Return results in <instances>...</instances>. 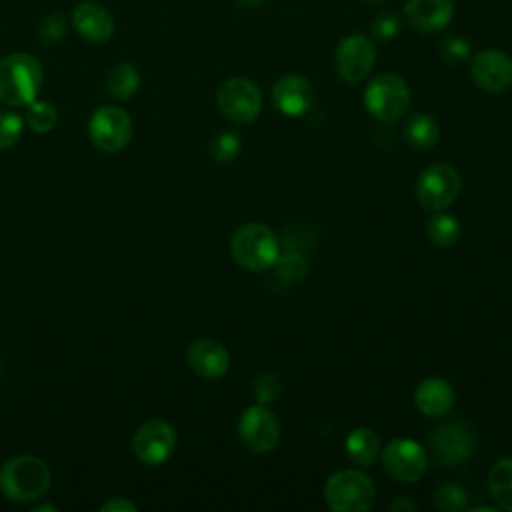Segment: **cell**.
Here are the masks:
<instances>
[{
	"instance_id": "obj_24",
	"label": "cell",
	"mask_w": 512,
	"mask_h": 512,
	"mask_svg": "<svg viewBox=\"0 0 512 512\" xmlns=\"http://www.w3.org/2000/svg\"><path fill=\"white\" fill-rule=\"evenodd\" d=\"M140 86V74L132 64H118L108 72L106 78V88L108 92L118 98V100H126L130 98Z\"/></svg>"
},
{
	"instance_id": "obj_5",
	"label": "cell",
	"mask_w": 512,
	"mask_h": 512,
	"mask_svg": "<svg viewBox=\"0 0 512 512\" xmlns=\"http://www.w3.org/2000/svg\"><path fill=\"white\" fill-rule=\"evenodd\" d=\"M364 104L382 122L398 120L410 106V88L398 74H378L364 90Z\"/></svg>"
},
{
	"instance_id": "obj_10",
	"label": "cell",
	"mask_w": 512,
	"mask_h": 512,
	"mask_svg": "<svg viewBox=\"0 0 512 512\" xmlns=\"http://www.w3.org/2000/svg\"><path fill=\"white\" fill-rule=\"evenodd\" d=\"M238 436L248 450L270 452L280 440V422L264 404H256L240 414Z\"/></svg>"
},
{
	"instance_id": "obj_8",
	"label": "cell",
	"mask_w": 512,
	"mask_h": 512,
	"mask_svg": "<svg viewBox=\"0 0 512 512\" xmlns=\"http://www.w3.org/2000/svg\"><path fill=\"white\" fill-rule=\"evenodd\" d=\"M176 430L162 418H152L138 426L132 438V450L142 464L158 466L166 462L176 448Z\"/></svg>"
},
{
	"instance_id": "obj_7",
	"label": "cell",
	"mask_w": 512,
	"mask_h": 512,
	"mask_svg": "<svg viewBox=\"0 0 512 512\" xmlns=\"http://www.w3.org/2000/svg\"><path fill=\"white\" fill-rule=\"evenodd\" d=\"M460 192V176L450 164L428 166L416 182V198L426 210H442L450 206Z\"/></svg>"
},
{
	"instance_id": "obj_31",
	"label": "cell",
	"mask_w": 512,
	"mask_h": 512,
	"mask_svg": "<svg viewBox=\"0 0 512 512\" xmlns=\"http://www.w3.org/2000/svg\"><path fill=\"white\" fill-rule=\"evenodd\" d=\"M440 56L448 64H462L470 58V44L462 36H448L440 42Z\"/></svg>"
},
{
	"instance_id": "obj_6",
	"label": "cell",
	"mask_w": 512,
	"mask_h": 512,
	"mask_svg": "<svg viewBox=\"0 0 512 512\" xmlns=\"http://www.w3.org/2000/svg\"><path fill=\"white\" fill-rule=\"evenodd\" d=\"M216 102L228 120L236 124H248L260 114L262 94L258 86L248 78H228L218 88Z\"/></svg>"
},
{
	"instance_id": "obj_20",
	"label": "cell",
	"mask_w": 512,
	"mask_h": 512,
	"mask_svg": "<svg viewBox=\"0 0 512 512\" xmlns=\"http://www.w3.org/2000/svg\"><path fill=\"white\" fill-rule=\"evenodd\" d=\"M344 448L352 462L360 466H372L380 452V440L372 428L360 426L350 430V434L346 436Z\"/></svg>"
},
{
	"instance_id": "obj_17",
	"label": "cell",
	"mask_w": 512,
	"mask_h": 512,
	"mask_svg": "<svg viewBox=\"0 0 512 512\" xmlns=\"http://www.w3.org/2000/svg\"><path fill=\"white\" fill-rule=\"evenodd\" d=\"M408 24L418 32H438L454 16L452 0H408L404 6Z\"/></svg>"
},
{
	"instance_id": "obj_15",
	"label": "cell",
	"mask_w": 512,
	"mask_h": 512,
	"mask_svg": "<svg viewBox=\"0 0 512 512\" xmlns=\"http://www.w3.org/2000/svg\"><path fill=\"white\" fill-rule=\"evenodd\" d=\"M272 102L284 116H302L314 104V88L304 76L286 74L274 82Z\"/></svg>"
},
{
	"instance_id": "obj_13",
	"label": "cell",
	"mask_w": 512,
	"mask_h": 512,
	"mask_svg": "<svg viewBox=\"0 0 512 512\" xmlns=\"http://www.w3.org/2000/svg\"><path fill=\"white\" fill-rule=\"evenodd\" d=\"M376 60V48L368 36L350 34L336 48V72L342 80L354 84L364 80Z\"/></svg>"
},
{
	"instance_id": "obj_21",
	"label": "cell",
	"mask_w": 512,
	"mask_h": 512,
	"mask_svg": "<svg viewBox=\"0 0 512 512\" xmlns=\"http://www.w3.org/2000/svg\"><path fill=\"white\" fill-rule=\"evenodd\" d=\"M488 488L494 502L502 510L512 512V458H502L490 468Z\"/></svg>"
},
{
	"instance_id": "obj_25",
	"label": "cell",
	"mask_w": 512,
	"mask_h": 512,
	"mask_svg": "<svg viewBox=\"0 0 512 512\" xmlns=\"http://www.w3.org/2000/svg\"><path fill=\"white\" fill-rule=\"evenodd\" d=\"M58 122V112L56 108L50 104V102H30L28 104V112H26V124L38 132V134H44V132H50Z\"/></svg>"
},
{
	"instance_id": "obj_28",
	"label": "cell",
	"mask_w": 512,
	"mask_h": 512,
	"mask_svg": "<svg viewBox=\"0 0 512 512\" xmlns=\"http://www.w3.org/2000/svg\"><path fill=\"white\" fill-rule=\"evenodd\" d=\"M240 148H242V140H240L238 134L220 132L218 136H214V140L210 144V154L216 162L228 164L240 154Z\"/></svg>"
},
{
	"instance_id": "obj_26",
	"label": "cell",
	"mask_w": 512,
	"mask_h": 512,
	"mask_svg": "<svg viewBox=\"0 0 512 512\" xmlns=\"http://www.w3.org/2000/svg\"><path fill=\"white\" fill-rule=\"evenodd\" d=\"M434 506L444 512H462L468 506V496L458 484H442L434 492Z\"/></svg>"
},
{
	"instance_id": "obj_22",
	"label": "cell",
	"mask_w": 512,
	"mask_h": 512,
	"mask_svg": "<svg viewBox=\"0 0 512 512\" xmlns=\"http://www.w3.org/2000/svg\"><path fill=\"white\" fill-rule=\"evenodd\" d=\"M404 136L412 148L428 150L438 142L440 128L432 116L416 114L408 120V124L404 128Z\"/></svg>"
},
{
	"instance_id": "obj_19",
	"label": "cell",
	"mask_w": 512,
	"mask_h": 512,
	"mask_svg": "<svg viewBox=\"0 0 512 512\" xmlns=\"http://www.w3.org/2000/svg\"><path fill=\"white\" fill-rule=\"evenodd\" d=\"M454 390L442 378H426L414 392L418 410L426 416H444L454 406Z\"/></svg>"
},
{
	"instance_id": "obj_1",
	"label": "cell",
	"mask_w": 512,
	"mask_h": 512,
	"mask_svg": "<svg viewBox=\"0 0 512 512\" xmlns=\"http://www.w3.org/2000/svg\"><path fill=\"white\" fill-rule=\"evenodd\" d=\"M50 480L48 464L30 454L14 456L0 468V490L8 500L16 502L40 498L50 488Z\"/></svg>"
},
{
	"instance_id": "obj_12",
	"label": "cell",
	"mask_w": 512,
	"mask_h": 512,
	"mask_svg": "<svg viewBox=\"0 0 512 512\" xmlns=\"http://www.w3.org/2000/svg\"><path fill=\"white\" fill-rule=\"evenodd\" d=\"M432 454L444 466H458L474 452L472 428L462 420H452L438 426L432 434Z\"/></svg>"
},
{
	"instance_id": "obj_11",
	"label": "cell",
	"mask_w": 512,
	"mask_h": 512,
	"mask_svg": "<svg viewBox=\"0 0 512 512\" xmlns=\"http://www.w3.org/2000/svg\"><path fill=\"white\" fill-rule=\"evenodd\" d=\"M426 452L410 438H394L382 450L384 470L400 482H416L426 472Z\"/></svg>"
},
{
	"instance_id": "obj_18",
	"label": "cell",
	"mask_w": 512,
	"mask_h": 512,
	"mask_svg": "<svg viewBox=\"0 0 512 512\" xmlns=\"http://www.w3.org/2000/svg\"><path fill=\"white\" fill-rule=\"evenodd\" d=\"M72 24L84 40L94 44H102L114 34L112 14L96 2L78 4L72 14Z\"/></svg>"
},
{
	"instance_id": "obj_33",
	"label": "cell",
	"mask_w": 512,
	"mask_h": 512,
	"mask_svg": "<svg viewBox=\"0 0 512 512\" xmlns=\"http://www.w3.org/2000/svg\"><path fill=\"white\" fill-rule=\"evenodd\" d=\"M100 510H102V512H136V504H132V502H130L128 498H124V496H116V498L104 502Z\"/></svg>"
},
{
	"instance_id": "obj_34",
	"label": "cell",
	"mask_w": 512,
	"mask_h": 512,
	"mask_svg": "<svg viewBox=\"0 0 512 512\" xmlns=\"http://www.w3.org/2000/svg\"><path fill=\"white\" fill-rule=\"evenodd\" d=\"M388 508H390V510H416V504H414L412 500L404 498V496H398L396 500H392V502L388 504Z\"/></svg>"
},
{
	"instance_id": "obj_32",
	"label": "cell",
	"mask_w": 512,
	"mask_h": 512,
	"mask_svg": "<svg viewBox=\"0 0 512 512\" xmlns=\"http://www.w3.org/2000/svg\"><path fill=\"white\" fill-rule=\"evenodd\" d=\"M400 34V18L394 12H380L372 22V36L378 40H392Z\"/></svg>"
},
{
	"instance_id": "obj_35",
	"label": "cell",
	"mask_w": 512,
	"mask_h": 512,
	"mask_svg": "<svg viewBox=\"0 0 512 512\" xmlns=\"http://www.w3.org/2000/svg\"><path fill=\"white\" fill-rule=\"evenodd\" d=\"M372 2H374V0H372Z\"/></svg>"
},
{
	"instance_id": "obj_30",
	"label": "cell",
	"mask_w": 512,
	"mask_h": 512,
	"mask_svg": "<svg viewBox=\"0 0 512 512\" xmlns=\"http://www.w3.org/2000/svg\"><path fill=\"white\" fill-rule=\"evenodd\" d=\"M24 130V120L8 110H0V150L14 146Z\"/></svg>"
},
{
	"instance_id": "obj_4",
	"label": "cell",
	"mask_w": 512,
	"mask_h": 512,
	"mask_svg": "<svg viewBox=\"0 0 512 512\" xmlns=\"http://www.w3.org/2000/svg\"><path fill=\"white\" fill-rule=\"evenodd\" d=\"M376 496L372 480L360 470H340L326 480L324 498L334 512H366Z\"/></svg>"
},
{
	"instance_id": "obj_27",
	"label": "cell",
	"mask_w": 512,
	"mask_h": 512,
	"mask_svg": "<svg viewBox=\"0 0 512 512\" xmlns=\"http://www.w3.org/2000/svg\"><path fill=\"white\" fill-rule=\"evenodd\" d=\"M276 270H278L280 280H284L286 284H298L308 274V262L304 260V256H300L296 252H288L284 256H278Z\"/></svg>"
},
{
	"instance_id": "obj_29",
	"label": "cell",
	"mask_w": 512,
	"mask_h": 512,
	"mask_svg": "<svg viewBox=\"0 0 512 512\" xmlns=\"http://www.w3.org/2000/svg\"><path fill=\"white\" fill-rule=\"evenodd\" d=\"M252 392L260 404H270L282 394V380L274 372H262L252 382Z\"/></svg>"
},
{
	"instance_id": "obj_16",
	"label": "cell",
	"mask_w": 512,
	"mask_h": 512,
	"mask_svg": "<svg viewBox=\"0 0 512 512\" xmlns=\"http://www.w3.org/2000/svg\"><path fill=\"white\" fill-rule=\"evenodd\" d=\"M188 366L194 374L206 380H216L228 372V350L212 338H196L186 350Z\"/></svg>"
},
{
	"instance_id": "obj_9",
	"label": "cell",
	"mask_w": 512,
	"mask_h": 512,
	"mask_svg": "<svg viewBox=\"0 0 512 512\" xmlns=\"http://www.w3.org/2000/svg\"><path fill=\"white\" fill-rule=\"evenodd\" d=\"M90 140L104 152H118L126 148L132 138V120L118 106L98 108L88 124Z\"/></svg>"
},
{
	"instance_id": "obj_14",
	"label": "cell",
	"mask_w": 512,
	"mask_h": 512,
	"mask_svg": "<svg viewBox=\"0 0 512 512\" xmlns=\"http://www.w3.org/2000/svg\"><path fill=\"white\" fill-rule=\"evenodd\" d=\"M470 76L486 92H504L512 86V60L500 50H482L472 58Z\"/></svg>"
},
{
	"instance_id": "obj_2",
	"label": "cell",
	"mask_w": 512,
	"mask_h": 512,
	"mask_svg": "<svg viewBox=\"0 0 512 512\" xmlns=\"http://www.w3.org/2000/svg\"><path fill=\"white\" fill-rule=\"evenodd\" d=\"M42 66L30 54H10L0 60V102L28 106L42 88Z\"/></svg>"
},
{
	"instance_id": "obj_3",
	"label": "cell",
	"mask_w": 512,
	"mask_h": 512,
	"mask_svg": "<svg viewBox=\"0 0 512 512\" xmlns=\"http://www.w3.org/2000/svg\"><path fill=\"white\" fill-rule=\"evenodd\" d=\"M230 254L242 268L262 272L276 264L280 256V240L266 224L250 222L232 234Z\"/></svg>"
},
{
	"instance_id": "obj_23",
	"label": "cell",
	"mask_w": 512,
	"mask_h": 512,
	"mask_svg": "<svg viewBox=\"0 0 512 512\" xmlns=\"http://www.w3.org/2000/svg\"><path fill=\"white\" fill-rule=\"evenodd\" d=\"M426 236L434 246H440V248L452 246L460 236V222L452 214L438 210V214H434L426 222Z\"/></svg>"
}]
</instances>
